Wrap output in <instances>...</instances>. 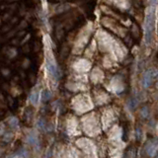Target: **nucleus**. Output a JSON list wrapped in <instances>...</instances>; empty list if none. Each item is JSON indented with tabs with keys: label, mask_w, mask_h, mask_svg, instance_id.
<instances>
[{
	"label": "nucleus",
	"mask_w": 158,
	"mask_h": 158,
	"mask_svg": "<svg viewBox=\"0 0 158 158\" xmlns=\"http://www.w3.org/2000/svg\"><path fill=\"white\" fill-rule=\"evenodd\" d=\"M155 5H149L144 23V36L146 44H150L155 26Z\"/></svg>",
	"instance_id": "obj_1"
},
{
	"label": "nucleus",
	"mask_w": 158,
	"mask_h": 158,
	"mask_svg": "<svg viewBox=\"0 0 158 158\" xmlns=\"http://www.w3.org/2000/svg\"><path fill=\"white\" fill-rule=\"evenodd\" d=\"M158 151V140L154 139V140H152L150 141L148 144H147V146H146V152H147V154L152 157V156H154L156 153Z\"/></svg>",
	"instance_id": "obj_2"
},
{
	"label": "nucleus",
	"mask_w": 158,
	"mask_h": 158,
	"mask_svg": "<svg viewBox=\"0 0 158 158\" xmlns=\"http://www.w3.org/2000/svg\"><path fill=\"white\" fill-rule=\"evenodd\" d=\"M48 70L53 78L59 77V69H57L56 64L53 62V60L48 59Z\"/></svg>",
	"instance_id": "obj_3"
},
{
	"label": "nucleus",
	"mask_w": 158,
	"mask_h": 158,
	"mask_svg": "<svg viewBox=\"0 0 158 158\" xmlns=\"http://www.w3.org/2000/svg\"><path fill=\"white\" fill-rule=\"evenodd\" d=\"M152 77H153L152 70H147V71L144 73L143 80H142V84L144 88H148V87L150 86L152 82Z\"/></svg>",
	"instance_id": "obj_4"
},
{
	"label": "nucleus",
	"mask_w": 158,
	"mask_h": 158,
	"mask_svg": "<svg viewBox=\"0 0 158 158\" xmlns=\"http://www.w3.org/2000/svg\"><path fill=\"white\" fill-rule=\"evenodd\" d=\"M38 100H39V94L38 93H33L32 95H31V102L33 103V104H37L38 103Z\"/></svg>",
	"instance_id": "obj_5"
},
{
	"label": "nucleus",
	"mask_w": 158,
	"mask_h": 158,
	"mask_svg": "<svg viewBox=\"0 0 158 158\" xmlns=\"http://www.w3.org/2000/svg\"><path fill=\"white\" fill-rule=\"evenodd\" d=\"M49 98H51V93H49L48 91H44L43 94H41V99H43L44 101H47Z\"/></svg>",
	"instance_id": "obj_6"
},
{
	"label": "nucleus",
	"mask_w": 158,
	"mask_h": 158,
	"mask_svg": "<svg viewBox=\"0 0 158 158\" xmlns=\"http://www.w3.org/2000/svg\"><path fill=\"white\" fill-rule=\"evenodd\" d=\"M142 116H143V117H146V116H147V110L146 109L142 110Z\"/></svg>",
	"instance_id": "obj_7"
}]
</instances>
